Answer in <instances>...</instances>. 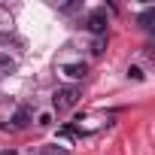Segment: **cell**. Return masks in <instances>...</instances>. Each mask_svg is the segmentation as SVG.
Returning a JSON list of instances; mask_svg holds the SVG:
<instances>
[{
  "mask_svg": "<svg viewBox=\"0 0 155 155\" xmlns=\"http://www.w3.org/2000/svg\"><path fill=\"white\" fill-rule=\"evenodd\" d=\"M61 73L67 76V79H82V76L88 73V67H85V64H79V61H73V64H64V67H61Z\"/></svg>",
  "mask_w": 155,
  "mask_h": 155,
  "instance_id": "cell-4",
  "label": "cell"
},
{
  "mask_svg": "<svg viewBox=\"0 0 155 155\" xmlns=\"http://www.w3.org/2000/svg\"><path fill=\"white\" fill-rule=\"evenodd\" d=\"M76 101H79V85H61L55 94H52V107L58 113H67L76 107Z\"/></svg>",
  "mask_w": 155,
  "mask_h": 155,
  "instance_id": "cell-1",
  "label": "cell"
},
{
  "mask_svg": "<svg viewBox=\"0 0 155 155\" xmlns=\"http://www.w3.org/2000/svg\"><path fill=\"white\" fill-rule=\"evenodd\" d=\"M0 155H15V152H12V149H6V152H0Z\"/></svg>",
  "mask_w": 155,
  "mask_h": 155,
  "instance_id": "cell-9",
  "label": "cell"
},
{
  "mask_svg": "<svg viewBox=\"0 0 155 155\" xmlns=\"http://www.w3.org/2000/svg\"><path fill=\"white\" fill-rule=\"evenodd\" d=\"M18 67V61L9 55V52H0V76H3V73H12Z\"/></svg>",
  "mask_w": 155,
  "mask_h": 155,
  "instance_id": "cell-5",
  "label": "cell"
},
{
  "mask_svg": "<svg viewBox=\"0 0 155 155\" xmlns=\"http://www.w3.org/2000/svg\"><path fill=\"white\" fill-rule=\"evenodd\" d=\"M43 155H70V152L61 146H43Z\"/></svg>",
  "mask_w": 155,
  "mask_h": 155,
  "instance_id": "cell-7",
  "label": "cell"
},
{
  "mask_svg": "<svg viewBox=\"0 0 155 155\" xmlns=\"http://www.w3.org/2000/svg\"><path fill=\"white\" fill-rule=\"evenodd\" d=\"M107 25H110V18H107V9H94L91 15H88V21H85V28L91 31V34H107Z\"/></svg>",
  "mask_w": 155,
  "mask_h": 155,
  "instance_id": "cell-2",
  "label": "cell"
},
{
  "mask_svg": "<svg viewBox=\"0 0 155 155\" xmlns=\"http://www.w3.org/2000/svg\"><path fill=\"white\" fill-rule=\"evenodd\" d=\"M9 28H12V15L6 6H0V31H9Z\"/></svg>",
  "mask_w": 155,
  "mask_h": 155,
  "instance_id": "cell-6",
  "label": "cell"
},
{
  "mask_svg": "<svg viewBox=\"0 0 155 155\" xmlns=\"http://www.w3.org/2000/svg\"><path fill=\"white\" fill-rule=\"evenodd\" d=\"M28 125H31V107H25V104H21V107L12 113V119H9V128H12V131H25Z\"/></svg>",
  "mask_w": 155,
  "mask_h": 155,
  "instance_id": "cell-3",
  "label": "cell"
},
{
  "mask_svg": "<svg viewBox=\"0 0 155 155\" xmlns=\"http://www.w3.org/2000/svg\"><path fill=\"white\" fill-rule=\"evenodd\" d=\"M128 76H131V79H137V82H140V79H143V70H140V67H131V70H128Z\"/></svg>",
  "mask_w": 155,
  "mask_h": 155,
  "instance_id": "cell-8",
  "label": "cell"
}]
</instances>
